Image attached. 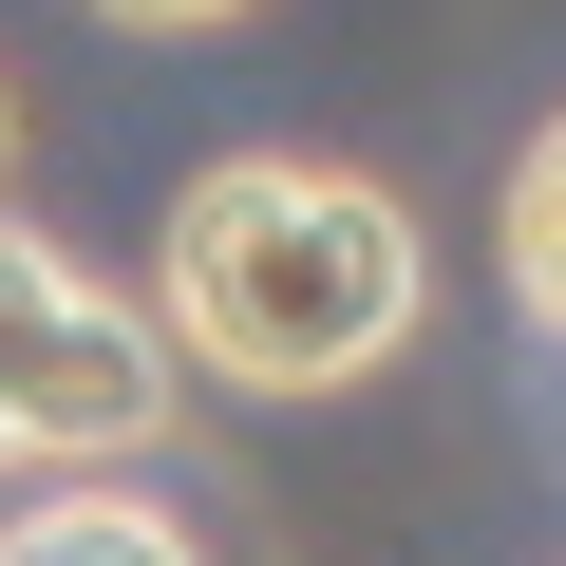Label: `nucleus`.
I'll return each mask as SVG.
<instances>
[{
  "label": "nucleus",
  "mask_w": 566,
  "mask_h": 566,
  "mask_svg": "<svg viewBox=\"0 0 566 566\" xmlns=\"http://www.w3.org/2000/svg\"><path fill=\"white\" fill-rule=\"evenodd\" d=\"M76 20H114V39H227L245 0H76Z\"/></svg>",
  "instance_id": "5"
},
{
  "label": "nucleus",
  "mask_w": 566,
  "mask_h": 566,
  "mask_svg": "<svg viewBox=\"0 0 566 566\" xmlns=\"http://www.w3.org/2000/svg\"><path fill=\"white\" fill-rule=\"evenodd\" d=\"M491 245H510V303H528V340L566 359V114L510 151V208H491Z\"/></svg>",
  "instance_id": "4"
},
{
  "label": "nucleus",
  "mask_w": 566,
  "mask_h": 566,
  "mask_svg": "<svg viewBox=\"0 0 566 566\" xmlns=\"http://www.w3.org/2000/svg\"><path fill=\"white\" fill-rule=\"evenodd\" d=\"M151 434H170V322L114 303L76 245H39L0 208V453L95 472V453H151Z\"/></svg>",
  "instance_id": "2"
},
{
  "label": "nucleus",
  "mask_w": 566,
  "mask_h": 566,
  "mask_svg": "<svg viewBox=\"0 0 566 566\" xmlns=\"http://www.w3.org/2000/svg\"><path fill=\"white\" fill-rule=\"evenodd\" d=\"M0 151H20V95H0Z\"/></svg>",
  "instance_id": "6"
},
{
  "label": "nucleus",
  "mask_w": 566,
  "mask_h": 566,
  "mask_svg": "<svg viewBox=\"0 0 566 566\" xmlns=\"http://www.w3.org/2000/svg\"><path fill=\"white\" fill-rule=\"evenodd\" d=\"M0 566H208L170 510H133L114 472H76V491H39V510H0Z\"/></svg>",
  "instance_id": "3"
},
{
  "label": "nucleus",
  "mask_w": 566,
  "mask_h": 566,
  "mask_svg": "<svg viewBox=\"0 0 566 566\" xmlns=\"http://www.w3.org/2000/svg\"><path fill=\"white\" fill-rule=\"evenodd\" d=\"M416 303H434L416 208L378 170H322V151H227L151 227V322L227 397H359L416 340Z\"/></svg>",
  "instance_id": "1"
}]
</instances>
